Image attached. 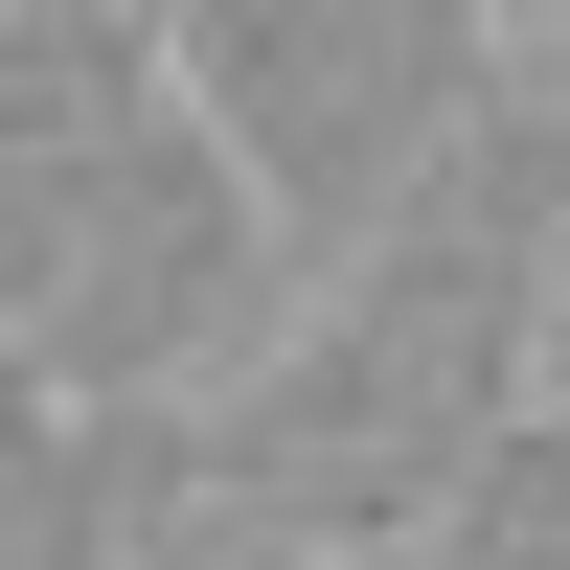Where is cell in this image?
I'll return each mask as SVG.
<instances>
[{"mask_svg": "<svg viewBox=\"0 0 570 570\" xmlns=\"http://www.w3.org/2000/svg\"><path fill=\"white\" fill-rule=\"evenodd\" d=\"M137 23H160V91L274 183L297 252H343L434 160V115L502 69V0H137Z\"/></svg>", "mask_w": 570, "mask_h": 570, "instance_id": "cell-1", "label": "cell"}, {"mask_svg": "<svg viewBox=\"0 0 570 570\" xmlns=\"http://www.w3.org/2000/svg\"><path fill=\"white\" fill-rule=\"evenodd\" d=\"M274 297H297L274 183L228 160L183 91H160V137L115 160V206L46 252V297L0 320V343H23L46 389H206V365H252V320H274Z\"/></svg>", "mask_w": 570, "mask_h": 570, "instance_id": "cell-2", "label": "cell"}, {"mask_svg": "<svg viewBox=\"0 0 570 570\" xmlns=\"http://www.w3.org/2000/svg\"><path fill=\"white\" fill-rule=\"evenodd\" d=\"M137 137H160V23H137V0H0V320H23L46 252L115 206Z\"/></svg>", "mask_w": 570, "mask_h": 570, "instance_id": "cell-3", "label": "cell"}, {"mask_svg": "<svg viewBox=\"0 0 570 570\" xmlns=\"http://www.w3.org/2000/svg\"><path fill=\"white\" fill-rule=\"evenodd\" d=\"M183 502H206L183 389H46L0 343V570H137Z\"/></svg>", "mask_w": 570, "mask_h": 570, "instance_id": "cell-4", "label": "cell"}, {"mask_svg": "<svg viewBox=\"0 0 570 570\" xmlns=\"http://www.w3.org/2000/svg\"><path fill=\"white\" fill-rule=\"evenodd\" d=\"M389 570H570V389H548V365L502 389V434L434 480V525H411Z\"/></svg>", "mask_w": 570, "mask_h": 570, "instance_id": "cell-5", "label": "cell"}, {"mask_svg": "<svg viewBox=\"0 0 570 570\" xmlns=\"http://www.w3.org/2000/svg\"><path fill=\"white\" fill-rule=\"evenodd\" d=\"M137 570H389V548H320V525H252V502H183Z\"/></svg>", "mask_w": 570, "mask_h": 570, "instance_id": "cell-6", "label": "cell"}, {"mask_svg": "<svg viewBox=\"0 0 570 570\" xmlns=\"http://www.w3.org/2000/svg\"><path fill=\"white\" fill-rule=\"evenodd\" d=\"M502 46H570V0H502Z\"/></svg>", "mask_w": 570, "mask_h": 570, "instance_id": "cell-7", "label": "cell"}, {"mask_svg": "<svg viewBox=\"0 0 570 570\" xmlns=\"http://www.w3.org/2000/svg\"><path fill=\"white\" fill-rule=\"evenodd\" d=\"M548 320H570V228H548Z\"/></svg>", "mask_w": 570, "mask_h": 570, "instance_id": "cell-8", "label": "cell"}]
</instances>
